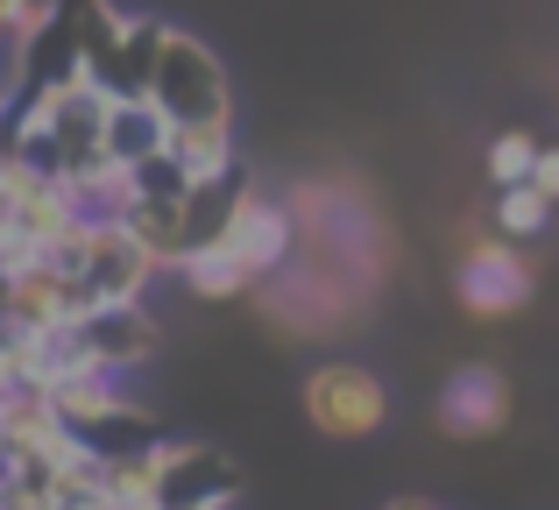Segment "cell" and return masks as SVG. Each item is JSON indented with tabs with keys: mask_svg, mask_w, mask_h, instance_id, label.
Returning <instances> with one entry per match:
<instances>
[{
	"mask_svg": "<svg viewBox=\"0 0 559 510\" xmlns=\"http://www.w3.org/2000/svg\"><path fill=\"white\" fill-rule=\"evenodd\" d=\"M503 418H510V383L489 361H467V369L447 376V390H439V426H447L453 440H489Z\"/></svg>",
	"mask_w": 559,
	"mask_h": 510,
	"instance_id": "obj_8",
	"label": "cell"
},
{
	"mask_svg": "<svg viewBox=\"0 0 559 510\" xmlns=\"http://www.w3.org/2000/svg\"><path fill=\"white\" fill-rule=\"evenodd\" d=\"M496 235L503 241H524V235H538V227L552 221V199L538 192V185H518V192H496Z\"/></svg>",
	"mask_w": 559,
	"mask_h": 510,
	"instance_id": "obj_13",
	"label": "cell"
},
{
	"mask_svg": "<svg viewBox=\"0 0 559 510\" xmlns=\"http://www.w3.org/2000/svg\"><path fill=\"white\" fill-rule=\"evenodd\" d=\"M156 475H164V510H227L241 489L234 461L199 440H156Z\"/></svg>",
	"mask_w": 559,
	"mask_h": 510,
	"instance_id": "obj_5",
	"label": "cell"
},
{
	"mask_svg": "<svg viewBox=\"0 0 559 510\" xmlns=\"http://www.w3.org/2000/svg\"><path fill=\"white\" fill-rule=\"evenodd\" d=\"M79 347L93 369L121 376V369H142V361L156 355V319L142 312V305H93V312L79 319Z\"/></svg>",
	"mask_w": 559,
	"mask_h": 510,
	"instance_id": "obj_7",
	"label": "cell"
},
{
	"mask_svg": "<svg viewBox=\"0 0 559 510\" xmlns=\"http://www.w3.org/2000/svg\"><path fill=\"white\" fill-rule=\"evenodd\" d=\"M36 0H0V43H22V22Z\"/></svg>",
	"mask_w": 559,
	"mask_h": 510,
	"instance_id": "obj_14",
	"label": "cell"
},
{
	"mask_svg": "<svg viewBox=\"0 0 559 510\" xmlns=\"http://www.w3.org/2000/svg\"><path fill=\"white\" fill-rule=\"evenodd\" d=\"M178 276H185L191 290H199V298H241V290H255V284H262V276L248 270V262L234 256L219 235H213V241H199V249L178 262Z\"/></svg>",
	"mask_w": 559,
	"mask_h": 510,
	"instance_id": "obj_11",
	"label": "cell"
},
{
	"mask_svg": "<svg viewBox=\"0 0 559 510\" xmlns=\"http://www.w3.org/2000/svg\"><path fill=\"white\" fill-rule=\"evenodd\" d=\"M50 262H57L64 276H85L99 305H142L150 276L164 270V262H156L135 235H128V227H79V235H71Z\"/></svg>",
	"mask_w": 559,
	"mask_h": 510,
	"instance_id": "obj_2",
	"label": "cell"
},
{
	"mask_svg": "<svg viewBox=\"0 0 559 510\" xmlns=\"http://www.w3.org/2000/svg\"><path fill=\"white\" fill-rule=\"evenodd\" d=\"M170 150V121L156 114V99H114L107 107V156L121 170H142Z\"/></svg>",
	"mask_w": 559,
	"mask_h": 510,
	"instance_id": "obj_9",
	"label": "cell"
},
{
	"mask_svg": "<svg viewBox=\"0 0 559 510\" xmlns=\"http://www.w3.org/2000/svg\"><path fill=\"white\" fill-rule=\"evenodd\" d=\"M453 290L475 319H503L532 298V262L518 256V241L503 235H467L461 249V270H453Z\"/></svg>",
	"mask_w": 559,
	"mask_h": 510,
	"instance_id": "obj_4",
	"label": "cell"
},
{
	"mask_svg": "<svg viewBox=\"0 0 559 510\" xmlns=\"http://www.w3.org/2000/svg\"><path fill=\"white\" fill-rule=\"evenodd\" d=\"M382 510H439V503H425V497H390Z\"/></svg>",
	"mask_w": 559,
	"mask_h": 510,
	"instance_id": "obj_16",
	"label": "cell"
},
{
	"mask_svg": "<svg viewBox=\"0 0 559 510\" xmlns=\"http://www.w3.org/2000/svg\"><path fill=\"white\" fill-rule=\"evenodd\" d=\"M219 241H227L255 276H276L290 262V213L276 206V199H262L255 185H234L227 221H219Z\"/></svg>",
	"mask_w": 559,
	"mask_h": 510,
	"instance_id": "obj_6",
	"label": "cell"
},
{
	"mask_svg": "<svg viewBox=\"0 0 559 510\" xmlns=\"http://www.w3.org/2000/svg\"><path fill=\"white\" fill-rule=\"evenodd\" d=\"M538 156H546V142L532 135V128H510V135L489 142V185L496 192H518V185H532Z\"/></svg>",
	"mask_w": 559,
	"mask_h": 510,
	"instance_id": "obj_12",
	"label": "cell"
},
{
	"mask_svg": "<svg viewBox=\"0 0 559 510\" xmlns=\"http://www.w3.org/2000/svg\"><path fill=\"white\" fill-rule=\"evenodd\" d=\"M305 418H312L326 440H369L390 418V390L369 361H319L305 376Z\"/></svg>",
	"mask_w": 559,
	"mask_h": 510,
	"instance_id": "obj_3",
	"label": "cell"
},
{
	"mask_svg": "<svg viewBox=\"0 0 559 510\" xmlns=\"http://www.w3.org/2000/svg\"><path fill=\"white\" fill-rule=\"evenodd\" d=\"M170 164L185 170V185L213 192L234 178V121H199V128H170Z\"/></svg>",
	"mask_w": 559,
	"mask_h": 510,
	"instance_id": "obj_10",
	"label": "cell"
},
{
	"mask_svg": "<svg viewBox=\"0 0 559 510\" xmlns=\"http://www.w3.org/2000/svg\"><path fill=\"white\" fill-rule=\"evenodd\" d=\"M532 185H538V192H546V199H552V206H559V150H546V156H538V170H532Z\"/></svg>",
	"mask_w": 559,
	"mask_h": 510,
	"instance_id": "obj_15",
	"label": "cell"
},
{
	"mask_svg": "<svg viewBox=\"0 0 559 510\" xmlns=\"http://www.w3.org/2000/svg\"><path fill=\"white\" fill-rule=\"evenodd\" d=\"M150 99L170 128H199V121H234V93H227V71L219 57L205 50L199 36L170 28L164 36V57H156V79H150Z\"/></svg>",
	"mask_w": 559,
	"mask_h": 510,
	"instance_id": "obj_1",
	"label": "cell"
}]
</instances>
